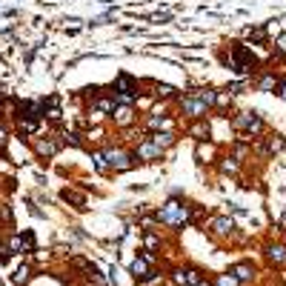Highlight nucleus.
Segmentation results:
<instances>
[{
    "mask_svg": "<svg viewBox=\"0 0 286 286\" xmlns=\"http://www.w3.org/2000/svg\"><path fill=\"white\" fill-rule=\"evenodd\" d=\"M157 218L163 220V223H169V226H183L186 220H189V212H186L183 203L178 201H169L160 212H157Z\"/></svg>",
    "mask_w": 286,
    "mask_h": 286,
    "instance_id": "f257e3e1",
    "label": "nucleus"
},
{
    "mask_svg": "<svg viewBox=\"0 0 286 286\" xmlns=\"http://www.w3.org/2000/svg\"><path fill=\"white\" fill-rule=\"evenodd\" d=\"M232 66H235V72H249V69L255 66L252 52L243 49V46H237V49L232 52Z\"/></svg>",
    "mask_w": 286,
    "mask_h": 286,
    "instance_id": "f03ea898",
    "label": "nucleus"
},
{
    "mask_svg": "<svg viewBox=\"0 0 286 286\" xmlns=\"http://www.w3.org/2000/svg\"><path fill=\"white\" fill-rule=\"evenodd\" d=\"M235 126L243 132H260V118L255 112H243L240 118H235Z\"/></svg>",
    "mask_w": 286,
    "mask_h": 286,
    "instance_id": "7ed1b4c3",
    "label": "nucleus"
},
{
    "mask_svg": "<svg viewBox=\"0 0 286 286\" xmlns=\"http://www.w3.org/2000/svg\"><path fill=\"white\" fill-rule=\"evenodd\" d=\"M149 260H152V255H146V258H135V263H132V275H135L137 281H149L152 278Z\"/></svg>",
    "mask_w": 286,
    "mask_h": 286,
    "instance_id": "20e7f679",
    "label": "nucleus"
},
{
    "mask_svg": "<svg viewBox=\"0 0 286 286\" xmlns=\"http://www.w3.org/2000/svg\"><path fill=\"white\" fill-rule=\"evenodd\" d=\"M137 157H140V160H155V157H160V146H157L155 140H143V143L137 146Z\"/></svg>",
    "mask_w": 286,
    "mask_h": 286,
    "instance_id": "39448f33",
    "label": "nucleus"
},
{
    "mask_svg": "<svg viewBox=\"0 0 286 286\" xmlns=\"http://www.w3.org/2000/svg\"><path fill=\"white\" fill-rule=\"evenodd\" d=\"M106 160H109V163H112V166L118 169V172H123V169H129L132 166V163H129V155H123V152H106Z\"/></svg>",
    "mask_w": 286,
    "mask_h": 286,
    "instance_id": "423d86ee",
    "label": "nucleus"
},
{
    "mask_svg": "<svg viewBox=\"0 0 286 286\" xmlns=\"http://www.w3.org/2000/svg\"><path fill=\"white\" fill-rule=\"evenodd\" d=\"M175 281H178V284L181 286H198L201 284V278H198V272H192V269H181L178 272V278H175Z\"/></svg>",
    "mask_w": 286,
    "mask_h": 286,
    "instance_id": "0eeeda50",
    "label": "nucleus"
},
{
    "mask_svg": "<svg viewBox=\"0 0 286 286\" xmlns=\"http://www.w3.org/2000/svg\"><path fill=\"white\" fill-rule=\"evenodd\" d=\"M237 275V281H249V278H252L255 275V269H252V263H237L235 269H232Z\"/></svg>",
    "mask_w": 286,
    "mask_h": 286,
    "instance_id": "6e6552de",
    "label": "nucleus"
},
{
    "mask_svg": "<svg viewBox=\"0 0 286 286\" xmlns=\"http://www.w3.org/2000/svg\"><path fill=\"white\" fill-rule=\"evenodd\" d=\"M212 226H215V232H232V229H235V223H232L229 218H218Z\"/></svg>",
    "mask_w": 286,
    "mask_h": 286,
    "instance_id": "1a4fd4ad",
    "label": "nucleus"
},
{
    "mask_svg": "<svg viewBox=\"0 0 286 286\" xmlns=\"http://www.w3.org/2000/svg\"><path fill=\"white\" fill-rule=\"evenodd\" d=\"M269 258L275 260V263H286V249H284V246H272Z\"/></svg>",
    "mask_w": 286,
    "mask_h": 286,
    "instance_id": "9d476101",
    "label": "nucleus"
},
{
    "mask_svg": "<svg viewBox=\"0 0 286 286\" xmlns=\"http://www.w3.org/2000/svg\"><path fill=\"white\" fill-rule=\"evenodd\" d=\"M240 281H237V275L235 272H229V275H220L218 278V286H237Z\"/></svg>",
    "mask_w": 286,
    "mask_h": 286,
    "instance_id": "9b49d317",
    "label": "nucleus"
},
{
    "mask_svg": "<svg viewBox=\"0 0 286 286\" xmlns=\"http://www.w3.org/2000/svg\"><path fill=\"white\" fill-rule=\"evenodd\" d=\"M63 198H66V201H72V203H78V209H83L86 206V201H83V195H78V192H63Z\"/></svg>",
    "mask_w": 286,
    "mask_h": 286,
    "instance_id": "f8f14e48",
    "label": "nucleus"
},
{
    "mask_svg": "<svg viewBox=\"0 0 286 286\" xmlns=\"http://www.w3.org/2000/svg\"><path fill=\"white\" fill-rule=\"evenodd\" d=\"M29 281V266H20V269L15 272V284L20 286V284H26Z\"/></svg>",
    "mask_w": 286,
    "mask_h": 286,
    "instance_id": "ddd939ff",
    "label": "nucleus"
},
{
    "mask_svg": "<svg viewBox=\"0 0 286 286\" xmlns=\"http://www.w3.org/2000/svg\"><path fill=\"white\" fill-rule=\"evenodd\" d=\"M152 140H155V143H157V146L163 149V146H169V143H172L175 137H172V135H152Z\"/></svg>",
    "mask_w": 286,
    "mask_h": 286,
    "instance_id": "4468645a",
    "label": "nucleus"
},
{
    "mask_svg": "<svg viewBox=\"0 0 286 286\" xmlns=\"http://www.w3.org/2000/svg\"><path fill=\"white\" fill-rule=\"evenodd\" d=\"M20 240H23V246H26L29 252H34V235H32V232H23V235H20Z\"/></svg>",
    "mask_w": 286,
    "mask_h": 286,
    "instance_id": "2eb2a0df",
    "label": "nucleus"
},
{
    "mask_svg": "<svg viewBox=\"0 0 286 286\" xmlns=\"http://www.w3.org/2000/svg\"><path fill=\"white\" fill-rule=\"evenodd\" d=\"M54 152H57V143H40V155H54Z\"/></svg>",
    "mask_w": 286,
    "mask_h": 286,
    "instance_id": "dca6fc26",
    "label": "nucleus"
},
{
    "mask_svg": "<svg viewBox=\"0 0 286 286\" xmlns=\"http://www.w3.org/2000/svg\"><path fill=\"white\" fill-rule=\"evenodd\" d=\"M272 86H275V78H263V80H260V89H263V92L272 89Z\"/></svg>",
    "mask_w": 286,
    "mask_h": 286,
    "instance_id": "f3484780",
    "label": "nucleus"
},
{
    "mask_svg": "<svg viewBox=\"0 0 286 286\" xmlns=\"http://www.w3.org/2000/svg\"><path fill=\"white\" fill-rule=\"evenodd\" d=\"M152 126H155V129H157V126H166V120L163 118H152Z\"/></svg>",
    "mask_w": 286,
    "mask_h": 286,
    "instance_id": "a211bd4d",
    "label": "nucleus"
},
{
    "mask_svg": "<svg viewBox=\"0 0 286 286\" xmlns=\"http://www.w3.org/2000/svg\"><path fill=\"white\" fill-rule=\"evenodd\" d=\"M278 49L286 52V34H281V40H278Z\"/></svg>",
    "mask_w": 286,
    "mask_h": 286,
    "instance_id": "6ab92c4d",
    "label": "nucleus"
},
{
    "mask_svg": "<svg viewBox=\"0 0 286 286\" xmlns=\"http://www.w3.org/2000/svg\"><path fill=\"white\" fill-rule=\"evenodd\" d=\"M281 98H284V101H286V83L281 86Z\"/></svg>",
    "mask_w": 286,
    "mask_h": 286,
    "instance_id": "aec40b11",
    "label": "nucleus"
}]
</instances>
